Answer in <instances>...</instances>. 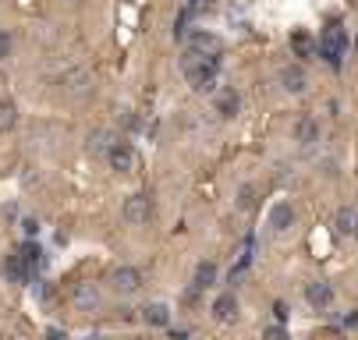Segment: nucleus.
Masks as SVG:
<instances>
[{
	"mask_svg": "<svg viewBox=\"0 0 358 340\" xmlns=\"http://www.w3.org/2000/svg\"><path fill=\"white\" fill-rule=\"evenodd\" d=\"M181 71L195 93H213L217 89V71H220V57H206L195 50H184L181 57Z\"/></svg>",
	"mask_w": 358,
	"mask_h": 340,
	"instance_id": "nucleus-1",
	"label": "nucleus"
},
{
	"mask_svg": "<svg viewBox=\"0 0 358 340\" xmlns=\"http://www.w3.org/2000/svg\"><path fill=\"white\" fill-rule=\"evenodd\" d=\"M348 53V36L341 25H330L323 36H320V57H326V64H341V57Z\"/></svg>",
	"mask_w": 358,
	"mask_h": 340,
	"instance_id": "nucleus-2",
	"label": "nucleus"
},
{
	"mask_svg": "<svg viewBox=\"0 0 358 340\" xmlns=\"http://www.w3.org/2000/svg\"><path fill=\"white\" fill-rule=\"evenodd\" d=\"M107 163L117 170V174H135V170H139V153H135L128 142H117L110 153H107Z\"/></svg>",
	"mask_w": 358,
	"mask_h": 340,
	"instance_id": "nucleus-3",
	"label": "nucleus"
},
{
	"mask_svg": "<svg viewBox=\"0 0 358 340\" xmlns=\"http://www.w3.org/2000/svg\"><path fill=\"white\" fill-rule=\"evenodd\" d=\"M188 50H195V53H206V57H220L224 53V39L213 36V32H192L188 36Z\"/></svg>",
	"mask_w": 358,
	"mask_h": 340,
	"instance_id": "nucleus-4",
	"label": "nucleus"
},
{
	"mask_svg": "<svg viewBox=\"0 0 358 340\" xmlns=\"http://www.w3.org/2000/svg\"><path fill=\"white\" fill-rule=\"evenodd\" d=\"M110 284H114V291H121V294H132V291L142 287V269H135V266H117V269L110 273Z\"/></svg>",
	"mask_w": 358,
	"mask_h": 340,
	"instance_id": "nucleus-5",
	"label": "nucleus"
},
{
	"mask_svg": "<svg viewBox=\"0 0 358 340\" xmlns=\"http://www.w3.org/2000/svg\"><path fill=\"white\" fill-rule=\"evenodd\" d=\"M281 85H284V93H291V96L305 93L309 89V78H305L302 64H287V68H281Z\"/></svg>",
	"mask_w": 358,
	"mask_h": 340,
	"instance_id": "nucleus-6",
	"label": "nucleus"
},
{
	"mask_svg": "<svg viewBox=\"0 0 358 340\" xmlns=\"http://www.w3.org/2000/svg\"><path fill=\"white\" fill-rule=\"evenodd\" d=\"M150 212H153L150 195H128V199H124V220H128V223H145V220H150Z\"/></svg>",
	"mask_w": 358,
	"mask_h": 340,
	"instance_id": "nucleus-7",
	"label": "nucleus"
},
{
	"mask_svg": "<svg viewBox=\"0 0 358 340\" xmlns=\"http://www.w3.org/2000/svg\"><path fill=\"white\" fill-rule=\"evenodd\" d=\"M305 302L312 305V308H330V302H333V287L326 284V280H312V284H305Z\"/></svg>",
	"mask_w": 358,
	"mask_h": 340,
	"instance_id": "nucleus-8",
	"label": "nucleus"
},
{
	"mask_svg": "<svg viewBox=\"0 0 358 340\" xmlns=\"http://www.w3.org/2000/svg\"><path fill=\"white\" fill-rule=\"evenodd\" d=\"M71 302H75L78 312H96V305H99V291H96V284H78V287L71 291Z\"/></svg>",
	"mask_w": 358,
	"mask_h": 340,
	"instance_id": "nucleus-9",
	"label": "nucleus"
},
{
	"mask_svg": "<svg viewBox=\"0 0 358 340\" xmlns=\"http://www.w3.org/2000/svg\"><path fill=\"white\" fill-rule=\"evenodd\" d=\"M294 142H298V145L320 142V121H315V117H298V121H294Z\"/></svg>",
	"mask_w": 358,
	"mask_h": 340,
	"instance_id": "nucleus-10",
	"label": "nucleus"
},
{
	"mask_svg": "<svg viewBox=\"0 0 358 340\" xmlns=\"http://www.w3.org/2000/svg\"><path fill=\"white\" fill-rule=\"evenodd\" d=\"M291 223H294V209H291L287 202H277V206L270 209V230H273V234H284Z\"/></svg>",
	"mask_w": 358,
	"mask_h": 340,
	"instance_id": "nucleus-11",
	"label": "nucleus"
},
{
	"mask_svg": "<svg viewBox=\"0 0 358 340\" xmlns=\"http://www.w3.org/2000/svg\"><path fill=\"white\" fill-rule=\"evenodd\" d=\"M333 227H337V234H355L358 238V209H351V206H344V209H337V217H333Z\"/></svg>",
	"mask_w": 358,
	"mask_h": 340,
	"instance_id": "nucleus-12",
	"label": "nucleus"
},
{
	"mask_svg": "<svg viewBox=\"0 0 358 340\" xmlns=\"http://www.w3.org/2000/svg\"><path fill=\"white\" fill-rule=\"evenodd\" d=\"M235 315H238V298L235 294H220L213 302V319L217 323H230Z\"/></svg>",
	"mask_w": 358,
	"mask_h": 340,
	"instance_id": "nucleus-13",
	"label": "nucleus"
},
{
	"mask_svg": "<svg viewBox=\"0 0 358 340\" xmlns=\"http://www.w3.org/2000/svg\"><path fill=\"white\" fill-rule=\"evenodd\" d=\"M142 319H145L150 326H167V323H171V308H167L163 302H153V305L142 308Z\"/></svg>",
	"mask_w": 358,
	"mask_h": 340,
	"instance_id": "nucleus-14",
	"label": "nucleus"
},
{
	"mask_svg": "<svg viewBox=\"0 0 358 340\" xmlns=\"http://www.w3.org/2000/svg\"><path fill=\"white\" fill-rule=\"evenodd\" d=\"M238 110H241L238 93H235V89H224V93L217 96V114H220V117H235Z\"/></svg>",
	"mask_w": 358,
	"mask_h": 340,
	"instance_id": "nucleus-15",
	"label": "nucleus"
},
{
	"mask_svg": "<svg viewBox=\"0 0 358 340\" xmlns=\"http://www.w3.org/2000/svg\"><path fill=\"white\" fill-rule=\"evenodd\" d=\"M4 273H8V280H14V284H22V280H25V276H29V263L22 259V252H18V255H8Z\"/></svg>",
	"mask_w": 358,
	"mask_h": 340,
	"instance_id": "nucleus-16",
	"label": "nucleus"
},
{
	"mask_svg": "<svg viewBox=\"0 0 358 340\" xmlns=\"http://www.w3.org/2000/svg\"><path fill=\"white\" fill-rule=\"evenodd\" d=\"M18 124V106L11 99H0V132H14Z\"/></svg>",
	"mask_w": 358,
	"mask_h": 340,
	"instance_id": "nucleus-17",
	"label": "nucleus"
},
{
	"mask_svg": "<svg viewBox=\"0 0 358 340\" xmlns=\"http://www.w3.org/2000/svg\"><path fill=\"white\" fill-rule=\"evenodd\" d=\"M217 284V263H199L195 266V287H213Z\"/></svg>",
	"mask_w": 358,
	"mask_h": 340,
	"instance_id": "nucleus-18",
	"label": "nucleus"
},
{
	"mask_svg": "<svg viewBox=\"0 0 358 340\" xmlns=\"http://www.w3.org/2000/svg\"><path fill=\"white\" fill-rule=\"evenodd\" d=\"M291 47H294V53H298V57H312V53H320V42H312L305 32H294V36H291Z\"/></svg>",
	"mask_w": 358,
	"mask_h": 340,
	"instance_id": "nucleus-19",
	"label": "nucleus"
},
{
	"mask_svg": "<svg viewBox=\"0 0 358 340\" xmlns=\"http://www.w3.org/2000/svg\"><path fill=\"white\" fill-rule=\"evenodd\" d=\"M114 145H117V138H114L110 132H96V135H89V149H93V153H103V156H107Z\"/></svg>",
	"mask_w": 358,
	"mask_h": 340,
	"instance_id": "nucleus-20",
	"label": "nucleus"
},
{
	"mask_svg": "<svg viewBox=\"0 0 358 340\" xmlns=\"http://www.w3.org/2000/svg\"><path fill=\"white\" fill-rule=\"evenodd\" d=\"M68 93H75V96L89 93V75H86V71H71V75H68Z\"/></svg>",
	"mask_w": 358,
	"mask_h": 340,
	"instance_id": "nucleus-21",
	"label": "nucleus"
},
{
	"mask_svg": "<svg viewBox=\"0 0 358 340\" xmlns=\"http://www.w3.org/2000/svg\"><path fill=\"white\" fill-rule=\"evenodd\" d=\"M252 206H256V188L245 184V188L238 191V209H252Z\"/></svg>",
	"mask_w": 358,
	"mask_h": 340,
	"instance_id": "nucleus-22",
	"label": "nucleus"
},
{
	"mask_svg": "<svg viewBox=\"0 0 358 340\" xmlns=\"http://www.w3.org/2000/svg\"><path fill=\"white\" fill-rule=\"evenodd\" d=\"M22 259H25L29 266H39V263H43V252H39V245H32V241H29V245L22 248Z\"/></svg>",
	"mask_w": 358,
	"mask_h": 340,
	"instance_id": "nucleus-23",
	"label": "nucleus"
},
{
	"mask_svg": "<svg viewBox=\"0 0 358 340\" xmlns=\"http://www.w3.org/2000/svg\"><path fill=\"white\" fill-rule=\"evenodd\" d=\"M8 53H11V36H8V32H0V60H4Z\"/></svg>",
	"mask_w": 358,
	"mask_h": 340,
	"instance_id": "nucleus-24",
	"label": "nucleus"
},
{
	"mask_svg": "<svg viewBox=\"0 0 358 340\" xmlns=\"http://www.w3.org/2000/svg\"><path fill=\"white\" fill-rule=\"evenodd\" d=\"M22 230H25V234H29V238H32V234L39 230V223H36V220H25V223H22Z\"/></svg>",
	"mask_w": 358,
	"mask_h": 340,
	"instance_id": "nucleus-25",
	"label": "nucleus"
},
{
	"mask_svg": "<svg viewBox=\"0 0 358 340\" xmlns=\"http://www.w3.org/2000/svg\"><path fill=\"white\" fill-rule=\"evenodd\" d=\"M266 337H273V340H281V337H284V330H281V326H270V330H266Z\"/></svg>",
	"mask_w": 358,
	"mask_h": 340,
	"instance_id": "nucleus-26",
	"label": "nucleus"
},
{
	"mask_svg": "<svg viewBox=\"0 0 358 340\" xmlns=\"http://www.w3.org/2000/svg\"><path fill=\"white\" fill-rule=\"evenodd\" d=\"M355 47H358V36H355Z\"/></svg>",
	"mask_w": 358,
	"mask_h": 340,
	"instance_id": "nucleus-27",
	"label": "nucleus"
}]
</instances>
